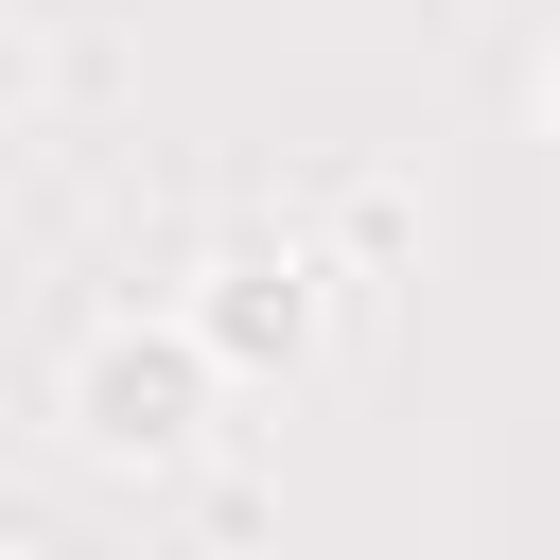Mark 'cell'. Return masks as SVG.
<instances>
[{
	"mask_svg": "<svg viewBox=\"0 0 560 560\" xmlns=\"http://www.w3.org/2000/svg\"><path fill=\"white\" fill-rule=\"evenodd\" d=\"M88 420H105V438H175V368L105 350V368H88Z\"/></svg>",
	"mask_w": 560,
	"mask_h": 560,
	"instance_id": "1",
	"label": "cell"
}]
</instances>
